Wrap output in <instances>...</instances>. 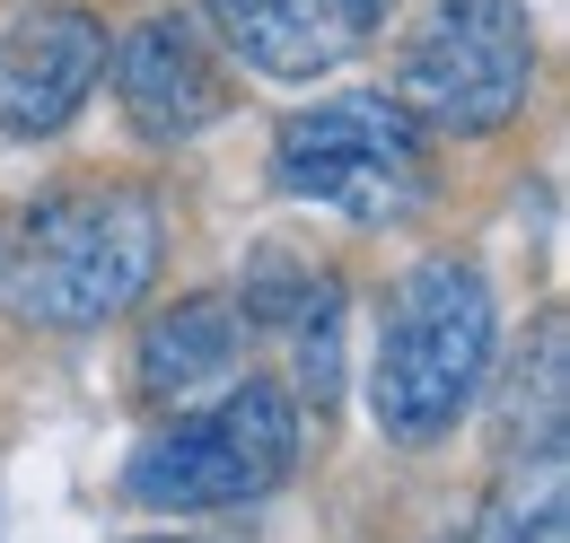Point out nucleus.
I'll use <instances>...</instances> for the list:
<instances>
[{"mask_svg":"<svg viewBox=\"0 0 570 543\" xmlns=\"http://www.w3.org/2000/svg\"><path fill=\"white\" fill-rule=\"evenodd\" d=\"M158 246H167V210L149 185H79L27 210L18 255L0 264V298L27 325H106L158 280Z\"/></svg>","mask_w":570,"mask_h":543,"instance_id":"obj_1","label":"nucleus"},{"mask_svg":"<svg viewBox=\"0 0 570 543\" xmlns=\"http://www.w3.org/2000/svg\"><path fill=\"white\" fill-rule=\"evenodd\" d=\"M483 368H492V280L456 255L413 264L386 325H377V359H368L377 430L404 447L448 438L465 421V404L483 395Z\"/></svg>","mask_w":570,"mask_h":543,"instance_id":"obj_2","label":"nucleus"},{"mask_svg":"<svg viewBox=\"0 0 570 543\" xmlns=\"http://www.w3.org/2000/svg\"><path fill=\"white\" fill-rule=\"evenodd\" d=\"M273 185L298 203L343 210L360 228H386V219L430 203V140L395 97L352 88V97L298 106L273 132Z\"/></svg>","mask_w":570,"mask_h":543,"instance_id":"obj_3","label":"nucleus"},{"mask_svg":"<svg viewBox=\"0 0 570 543\" xmlns=\"http://www.w3.org/2000/svg\"><path fill=\"white\" fill-rule=\"evenodd\" d=\"M298 465V404L273 377L228 386L212 412L167 421L124 465V491L141 509H246Z\"/></svg>","mask_w":570,"mask_h":543,"instance_id":"obj_4","label":"nucleus"},{"mask_svg":"<svg viewBox=\"0 0 570 543\" xmlns=\"http://www.w3.org/2000/svg\"><path fill=\"white\" fill-rule=\"evenodd\" d=\"M535 88V36L518 0H439L404 45L395 106L439 132H500Z\"/></svg>","mask_w":570,"mask_h":543,"instance_id":"obj_5","label":"nucleus"},{"mask_svg":"<svg viewBox=\"0 0 570 543\" xmlns=\"http://www.w3.org/2000/svg\"><path fill=\"white\" fill-rule=\"evenodd\" d=\"M106 79V27L88 9H27L0 36V132H62Z\"/></svg>","mask_w":570,"mask_h":543,"instance_id":"obj_6","label":"nucleus"},{"mask_svg":"<svg viewBox=\"0 0 570 543\" xmlns=\"http://www.w3.org/2000/svg\"><path fill=\"white\" fill-rule=\"evenodd\" d=\"M115 97H124V115H132L141 140H194L203 124H219L228 79H219L203 27L167 9V18H141V27L124 36V53H115Z\"/></svg>","mask_w":570,"mask_h":543,"instance_id":"obj_7","label":"nucleus"},{"mask_svg":"<svg viewBox=\"0 0 570 543\" xmlns=\"http://www.w3.org/2000/svg\"><path fill=\"white\" fill-rule=\"evenodd\" d=\"M386 0H212L219 36L273 79H316L368 45Z\"/></svg>","mask_w":570,"mask_h":543,"instance_id":"obj_8","label":"nucleus"},{"mask_svg":"<svg viewBox=\"0 0 570 543\" xmlns=\"http://www.w3.org/2000/svg\"><path fill=\"white\" fill-rule=\"evenodd\" d=\"M237 351H246V325H237L228 298H176L141 342V386L149 395H194V386L237 368Z\"/></svg>","mask_w":570,"mask_h":543,"instance_id":"obj_9","label":"nucleus"},{"mask_svg":"<svg viewBox=\"0 0 570 543\" xmlns=\"http://www.w3.org/2000/svg\"><path fill=\"white\" fill-rule=\"evenodd\" d=\"M474 543H570V482H562V447L535 456V474H509L492 509H483V535Z\"/></svg>","mask_w":570,"mask_h":543,"instance_id":"obj_10","label":"nucleus"},{"mask_svg":"<svg viewBox=\"0 0 570 543\" xmlns=\"http://www.w3.org/2000/svg\"><path fill=\"white\" fill-rule=\"evenodd\" d=\"M149 543H185V535H149Z\"/></svg>","mask_w":570,"mask_h":543,"instance_id":"obj_11","label":"nucleus"}]
</instances>
